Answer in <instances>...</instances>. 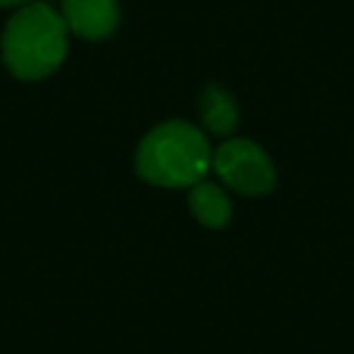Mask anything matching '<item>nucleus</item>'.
<instances>
[{"mask_svg": "<svg viewBox=\"0 0 354 354\" xmlns=\"http://www.w3.org/2000/svg\"><path fill=\"white\" fill-rule=\"evenodd\" d=\"M214 160L209 138L187 122H165L141 141L136 172L158 187H194Z\"/></svg>", "mask_w": 354, "mask_h": 354, "instance_id": "nucleus-1", "label": "nucleus"}, {"mask_svg": "<svg viewBox=\"0 0 354 354\" xmlns=\"http://www.w3.org/2000/svg\"><path fill=\"white\" fill-rule=\"evenodd\" d=\"M64 15L46 3H32L10 17L3 32V59L22 80H41L51 75L66 59Z\"/></svg>", "mask_w": 354, "mask_h": 354, "instance_id": "nucleus-2", "label": "nucleus"}, {"mask_svg": "<svg viewBox=\"0 0 354 354\" xmlns=\"http://www.w3.org/2000/svg\"><path fill=\"white\" fill-rule=\"evenodd\" d=\"M212 167L228 187L248 197H260L274 189L277 170L267 153L245 138H231L214 153Z\"/></svg>", "mask_w": 354, "mask_h": 354, "instance_id": "nucleus-3", "label": "nucleus"}, {"mask_svg": "<svg viewBox=\"0 0 354 354\" xmlns=\"http://www.w3.org/2000/svg\"><path fill=\"white\" fill-rule=\"evenodd\" d=\"M64 22L83 39H104L119 25V8L114 0H64Z\"/></svg>", "mask_w": 354, "mask_h": 354, "instance_id": "nucleus-4", "label": "nucleus"}, {"mask_svg": "<svg viewBox=\"0 0 354 354\" xmlns=\"http://www.w3.org/2000/svg\"><path fill=\"white\" fill-rule=\"evenodd\" d=\"M189 209L197 216V221H202L209 228H221L231 221V199L226 197L221 187H216L214 183H197L189 192Z\"/></svg>", "mask_w": 354, "mask_h": 354, "instance_id": "nucleus-5", "label": "nucleus"}, {"mask_svg": "<svg viewBox=\"0 0 354 354\" xmlns=\"http://www.w3.org/2000/svg\"><path fill=\"white\" fill-rule=\"evenodd\" d=\"M199 112H202L204 127L218 136L233 133L238 124V107L236 100L221 88V85H209L199 97Z\"/></svg>", "mask_w": 354, "mask_h": 354, "instance_id": "nucleus-6", "label": "nucleus"}, {"mask_svg": "<svg viewBox=\"0 0 354 354\" xmlns=\"http://www.w3.org/2000/svg\"><path fill=\"white\" fill-rule=\"evenodd\" d=\"M30 0H0V8H17V6H25Z\"/></svg>", "mask_w": 354, "mask_h": 354, "instance_id": "nucleus-7", "label": "nucleus"}]
</instances>
